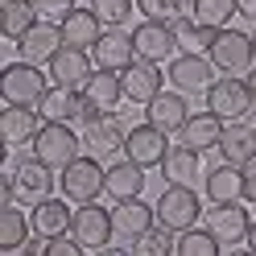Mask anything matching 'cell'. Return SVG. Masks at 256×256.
Instances as JSON below:
<instances>
[{
    "instance_id": "obj_12",
    "label": "cell",
    "mask_w": 256,
    "mask_h": 256,
    "mask_svg": "<svg viewBox=\"0 0 256 256\" xmlns=\"http://www.w3.org/2000/svg\"><path fill=\"white\" fill-rule=\"evenodd\" d=\"M46 70H50V83L83 91V83L95 74V58H91V50H83V46H62V50L46 62Z\"/></svg>"
},
{
    "instance_id": "obj_17",
    "label": "cell",
    "mask_w": 256,
    "mask_h": 256,
    "mask_svg": "<svg viewBox=\"0 0 256 256\" xmlns=\"http://www.w3.org/2000/svg\"><path fill=\"white\" fill-rule=\"evenodd\" d=\"M120 83H124V100L128 104H153L157 95L166 91V74L157 70V62H145V58H136L128 70H120Z\"/></svg>"
},
{
    "instance_id": "obj_24",
    "label": "cell",
    "mask_w": 256,
    "mask_h": 256,
    "mask_svg": "<svg viewBox=\"0 0 256 256\" xmlns=\"http://www.w3.org/2000/svg\"><path fill=\"white\" fill-rule=\"evenodd\" d=\"M223 128H228V120L223 116H215L211 108L206 112H198V116H190L186 124H182V145H190V149H198V153H206V149H219V140H223Z\"/></svg>"
},
{
    "instance_id": "obj_21",
    "label": "cell",
    "mask_w": 256,
    "mask_h": 256,
    "mask_svg": "<svg viewBox=\"0 0 256 256\" xmlns=\"http://www.w3.org/2000/svg\"><path fill=\"white\" fill-rule=\"evenodd\" d=\"M91 58H95V66H100V70H128L136 62L132 34H120V29L100 34V42L91 46Z\"/></svg>"
},
{
    "instance_id": "obj_19",
    "label": "cell",
    "mask_w": 256,
    "mask_h": 256,
    "mask_svg": "<svg viewBox=\"0 0 256 256\" xmlns=\"http://www.w3.org/2000/svg\"><path fill=\"white\" fill-rule=\"evenodd\" d=\"M112 228H116V236L124 244H132V240H140L149 228H157V206L140 202V198H120L112 206Z\"/></svg>"
},
{
    "instance_id": "obj_18",
    "label": "cell",
    "mask_w": 256,
    "mask_h": 256,
    "mask_svg": "<svg viewBox=\"0 0 256 256\" xmlns=\"http://www.w3.org/2000/svg\"><path fill=\"white\" fill-rule=\"evenodd\" d=\"M42 116L38 108L29 104H8L0 112V136H4V149H21V145H34V136L42 132Z\"/></svg>"
},
{
    "instance_id": "obj_42",
    "label": "cell",
    "mask_w": 256,
    "mask_h": 256,
    "mask_svg": "<svg viewBox=\"0 0 256 256\" xmlns=\"http://www.w3.org/2000/svg\"><path fill=\"white\" fill-rule=\"evenodd\" d=\"M46 244H50V236H38V240H29V244H25L21 252H29V256H42V252H46Z\"/></svg>"
},
{
    "instance_id": "obj_45",
    "label": "cell",
    "mask_w": 256,
    "mask_h": 256,
    "mask_svg": "<svg viewBox=\"0 0 256 256\" xmlns=\"http://www.w3.org/2000/svg\"><path fill=\"white\" fill-rule=\"evenodd\" d=\"M252 46H256V34H252Z\"/></svg>"
},
{
    "instance_id": "obj_39",
    "label": "cell",
    "mask_w": 256,
    "mask_h": 256,
    "mask_svg": "<svg viewBox=\"0 0 256 256\" xmlns=\"http://www.w3.org/2000/svg\"><path fill=\"white\" fill-rule=\"evenodd\" d=\"M87 248L78 244V240L70 232H62V236H50V244H46V256H83Z\"/></svg>"
},
{
    "instance_id": "obj_7",
    "label": "cell",
    "mask_w": 256,
    "mask_h": 256,
    "mask_svg": "<svg viewBox=\"0 0 256 256\" xmlns=\"http://www.w3.org/2000/svg\"><path fill=\"white\" fill-rule=\"evenodd\" d=\"M206 108H211L215 116H223L228 124H232V120H244L248 112L256 108L248 78H240V74H223V78H215V83L206 87Z\"/></svg>"
},
{
    "instance_id": "obj_31",
    "label": "cell",
    "mask_w": 256,
    "mask_h": 256,
    "mask_svg": "<svg viewBox=\"0 0 256 256\" xmlns=\"http://www.w3.org/2000/svg\"><path fill=\"white\" fill-rule=\"evenodd\" d=\"M38 21H42V12H38L34 0H8V4H4V17H0V29H4L8 42H21Z\"/></svg>"
},
{
    "instance_id": "obj_44",
    "label": "cell",
    "mask_w": 256,
    "mask_h": 256,
    "mask_svg": "<svg viewBox=\"0 0 256 256\" xmlns=\"http://www.w3.org/2000/svg\"><path fill=\"white\" fill-rule=\"evenodd\" d=\"M248 87H252V100H256V66L248 70Z\"/></svg>"
},
{
    "instance_id": "obj_6",
    "label": "cell",
    "mask_w": 256,
    "mask_h": 256,
    "mask_svg": "<svg viewBox=\"0 0 256 256\" xmlns=\"http://www.w3.org/2000/svg\"><path fill=\"white\" fill-rule=\"evenodd\" d=\"M211 62H215V70H223V74L252 70V66H256V46H252V34L223 25L219 34H215V42H211Z\"/></svg>"
},
{
    "instance_id": "obj_10",
    "label": "cell",
    "mask_w": 256,
    "mask_h": 256,
    "mask_svg": "<svg viewBox=\"0 0 256 256\" xmlns=\"http://www.w3.org/2000/svg\"><path fill=\"white\" fill-rule=\"evenodd\" d=\"M124 140H128V128L120 120V112H100V116H91L83 124V145H87V153L100 157V162L124 153Z\"/></svg>"
},
{
    "instance_id": "obj_33",
    "label": "cell",
    "mask_w": 256,
    "mask_h": 256,
    "mask_svg": "<svg viewBox=\"0 0 256 256\" xmlns=\"http://www.w3.org/2000/svg\"><path fill=\"white\" fill-rule=\"evenodd\" d=\"M174 252H178V256H219L223 244L215 240V232L206 228V223H202V228L194 223V228L178 232V240H174Z\"/></svg>"
},
{
    "instance_id": "obj_5",
    "label": "cell",
    "mask_w": 256,
    "mask_h": 256,
    "mask_svg": "<svg viewBox=\"0 0 256 256\" xmlns=\"http://www.w3.org/2000/svg\"><path fill=\"white\" fill-rule=\"evenodd\" d=\"M78 149H83V132H74V124H42V132L34 136V157L46 162L50 170H66Z\"/></svg>"
},
{
    "instance_id": "obj_40",
    "label": "cell",
    "mask_w": 256,
    "mask_h": 256,
    "mask_svg": "<svg viewBox=\"0 0 256 256\" xmlns=\"http://www.w3.org/2000/svg\"><path fill=\"white\" fill-rule=\"evenodd\" d=\"M244 202H256V162L244 166Z\"/></svg>"
},
{
    "instance_id": "obj_41",
    "label": "cell",
    "mask_w": 256,
    "mask_h": 256,
    "mask_svg": "<svg viewBox=\"0 0 256 256\" xmlns=\"http://www.w3.org/2000/svg\"><path fill=\"white\" fill-rule=\"evenodd\" d=\"M236 8H240V17H244V21L256 25V0H236Z\"/></svg>"
},
{
    "instance_id": "obj_20",
    "label": "cell",
    "mask_w": 256,
    "mask_h": 256,
    "mask_svg": "<svg viewBox=\"0 0 256 256\" xmlns=\"http://www.w3.org/2000/svg\"><path fill=\"white\" fill-rule=\"evenodd\" d=\"M62 46H66V38H62V25L58 21H38L29 34L17 42V54L29 58V62H38V66H46Z\"/></svg>"
},
{
    "instance_id": "obj_16",
    "label": "cell",
    "mask_w": 256,
    "mask_h": 256,
    "mask_svg": "<svg viewBox=\"0 0 256 256\" xmlns=\"http://www.w3.org/2000/svg\"><path fill=\"white\" fill-rule=\"evenodd\" d=\"M166 74H170V83L178 91H186V95L202 91L206 95V87L215 83V62H211V54H178Z\"/></svg>"
},
{
    "instance_id": "obj_23",
    "label": "cell",
    "mask_w": 256,
    "mask_h": 256,
    "mask_svg": "<svg viewBox=\"0 0 256 256\" xmlns=\"http://www.w3.org/2000/svg\"><path fill=\"white\" fill-rule=\"evenodd\" d=\"M140 190H145V166H136L132 157H124V162H112V166H108L104 194H108L112 202H120V198H140Z\"/></svg>"
},
{
    "instance_id": "obj_28",
    "label": "cell",
    "mask_w": 256,
    "mask_h": 256,
    "mask_svg": "<svg viewBox=\"0 0 256 256\" xmlns=\"http://www.w3.org/2000/svg\"><path fill=\"white\" fill-rule=\"evenodd\" d=\"M104 34V21H100V12H95L91 4L87 8H74L66 21H62V38H66V46H83V50H91L95 42H100Z\"/></svg>"
},
{
    "instance_id": "obj_2",
    "label": "cell",
    "mask_w": 256,
    "mask_h": 256,
    "mask_svg": "<svg viewBox=\"0 0 256 256\" xmlns=\"http://www.w3.org/2000/svg\"><path fill=\"white\" fill-rule=\"evenodd\" d=\"M104 182H108V166H104L95 153H78L66 170H58V190H62L70 202L100 198V194H104Z\"/></svg>"
},
{
    "instance_id": "obj_15",
    "label": "cell",
    "mask_w": 256,
    "mask_h": 256,
    "mask_svg": "<svg viewBox=\"0 0 256 256\" xmlns=\"http://www.w3.org/2000/svg\"><path fill=\"white\" fill-rule=\"evenodd\" d=\"M83 100H87V116H83V124H87L91 116H100V112H120V104H124L120 70H100V66H95V74L83 83Z\"/></svg>"
},
{
    "instance_id": "obj_36",
    "label": "cell",
    "mask_w": 256,
    "mask_h": 256,
    "mask_svg": "<svg viewBox=\"0 0 256 256\" xmlns=\"http://www.w3.org/2000/svg\"><path fill=\"white\" fill-rule=\"evenodd\" d=\"M132 252H136V256H170V252H174L170 228H162V223H157V228H149L140 240H132Z\"/></svg>"
},
{
    "instance_id": "obj_9",
    "label": "cell",
    "mask_w": 256,
    "mask_h": 256,
    "mask_svg": "<svg viewBox=\"0 0 256 256\" xmlns=\"http://www.w3.org/2000/svg\"><path fill=\"white\" fill-rule=\"evenodd\" d=\"M206 228L215 232V240L223 244V252H232V248H240V244H248L252 219H248L244 198H240V202H211V211H206Z\"/></svg>"
},
{
    "instance_id": "obj_4",
    "label": "cell",
    "mask_w": 256,
    "mask_h": 256,
    "mask_svg": "<svg viewBox=\"0 0 256 256\" xmlns=\"http://www.w3.org/2000/svg\"><path fill=\"white\" fill-rule=\"evenodd\" d=\"M153 206H157V223H162V228H170L174 236L186 232V228H194L198 215H202L198 190H194V186H186V182H166L162 198H157Z\"/></svg>"
},
{
    "instance_id": "obj_35",
    "label": "cell",
    "mask_w": 256,
    "mask_h": 256,
    "mask_svg": "<svg viewBox=\"0 0 256 256\" xmlns=\"http://www.w3.org/2000/svg\"><path fill=\"white\" fill-rule=\"evenodd\" d=\"M145 21H178L190 12V0H136Z\"/></svg>"
},
{
    "instance_id": "obj_29",
    "label": "cell",
    "mask_w": 256,
    "mask_h": 256,
    "mask_svg": "<svg viewBox=\"0 0 256 256\" xmlns=\"http://www.w3.org/2000/svg\"><path fill=\"white\" fill-rule=\"evenodd\" d=\"M198 170H202V153H198V149H190V145H170L166 162H162L166 182H186V186H194V182H198Z\"/></svg>"
},
{
    "instance_id": "obj_25",
    "label": "cell",
    "mask_w": 256,
    "mask_h": 256,
    "mask_svg": "<svg viewBox=\"0 0 256 256\" xmlns=\"http://www.w3.org/2000/svg\"><path fill=\"white\" fill-rule=\"evenodd\" d=\"M29 223H34V236H62L70 232L74 223V211H70V198H42L34 206V215H29Z\"/></svg>"
},
{
    "instance_id": "obj_43",
    "label": "cell",
    "mask_w": 256,
    "mask_h": 256,
    "mask_svg": "<svg viewBox=\"0 0 256 256\" xmlns=\"http://www.w3.org/2000/svg\"><path fill=\"white\" fill-rule=\"evenodd\" d=\"M248 252L256 256V219H252V232H248Z\"/></svg>"
},
{
    "instance_id": "obj_27",
    "label": "cell",
    "mask_w": 256,
    "mask_h": 256,
    "mask_svg": "<svg viewBox=\"0 0 256 256\" xmlns=\"http://www.w3.org/2000/svg\"><path fill=\"white\" fill-rule=\"evenodd\" d=\"M219 153H223V162H232V166H248V162H256V128H244L240 120H232L228 128H223Z\"/></svg>"
},
{
    "instance_id": "obj_1",
    "label": "cell",
    "mask_w": 256,
    "mask_h": 256,
    "mask_svg": "<svg viewBox=\"0 0 256 256\" xmlns=\"http://www.w3.org/2000/svg\"><path fill=\"white\" fill-rule=\"evenodd\" d=\"M50 190H54V170L38 162V157H29V162H21L12 174H4V182H0V194H4V206L8 202H21V206H34L42 198H50Z\"/></svg>"
},
{
    "instance_id": "obj_22",
    "label": "cell",
    "mask_w": 256,
    "mask_h": 256,
    "mask_svg": "<svg viewBox=\"0 0 256 256\" xmlns=\"http://www.w3.org/2000/svg\"><path fill=\"white\" fill-rule=\"evenodd\" d=\"M145 120L157 124V128H162V132H170V136H174V132H182V124L190 120L186 91H178V87H174V91H162L153 104H145Z\"/></svg>"
},
{
    "instance_id": "obj_32",
    "label": "cell",
    "mask_w": 256,
    "mask_h": 256,
    "mask_svg": "<svg viewBox=\"0 0 256 256\" xmlns=\"http://www.w3.org/2000/svg\"><path fill=\"white\" fill-rule=\"evenodd\" d=\"M174 34H178V50H182V54H211V42H215L219 29L198 25V21L186 12V17L174 21Z\"/></svg>"
},
{
    "instance_id": "obj_8",
    "label": "cell",
    "mask_w": 256,
    "mask_h": 256,
    "mask_svg": "<svg viewBox=\"0 0 256 256\" xmlns=\"http://www.w3.org/2000/svg\"><path fill=\"white\" fill-rule=\"evenodd\" d=\"M70 236L83 244L87 252H104L112 240H116V228H112V211L100 202H78L74 206V223H70Z\"/></svg>"
},
{
    "instance_id": "obj_38",
    "label": "cell",
    "mask_w": 256,
    "mask_h": 256,
    "mask_svg": "<svg viewBox=\"0 0 256 256\" xmlns=\"http://www.w3.org/2000/svg\"><path fill=\"white\" fill-rule=\"evenodd\" d=\"M34 4H38V12H42V21H58V25L78 8L74 0H34Z\"/></svg>"
},
{
    "instance_id": "obj_11",
    "label": "cell",
    "mask_w": 256,
    "mask_h": 256,
    "mask_svg": "<svg viewBox=\"0 0 256 256\" xmlns=\"http://www.w3.org/2000/svg\"><path fill=\"white\" fill-rule=\"evenodd\" d=\"M166 153H170V132H162L157 124H149V120H145V124L128 128L124 157H132L136 166H145V170H162Z\"/></svg>"
},
{
    "instance_id": "obj_26",
    "label": "cell",
    "mask_w": 256,
    "mask_h": 256,
    "mask_svg": "<svg viewBox=\"0 0 256 256\" xmlns=\"http://www.w3.org/2000/svg\"><path fill=\"white\" fill-rule=\"evenodd\" d=\"M206 202H240L244 198V166L223 162L215 170H206Z\"/></svg>"
},
{
    "instance_id": "obj_47",
    "label": "cell",
    "mask_w": 256,
    "mask_h": 256,
    "mask_svg": "<svg viewBox=\"0 0 256 256\" xmlns=\"http://www.w3.org/2000/svg\"><path fill=\"white\" fill-rule=\"evenodd\" d=\"M252 128H256V124H252Z\"/></svg>"
},
{
    "instance_id": "obj_46",
    "label": "cell",
    "mask_w": 256,
    "mask_h": 256,
    "mask_svg": "<svg viewBox=\"0 0 256 256\" xmlns=\"http://www.w3.org/2000/svg\"><path fill=\"white\" fill-rule=\"evenodd\" d=\"M0 4H8V0H0Z\"/></svg>"
},
{
    "instance_id": "obj_37",
    "label": "cell",
    "mask_w": 256,
    "mask_h": 256,
    "mask_svg": "<svg viewBox=\"0 0 256 256\" xmlns=\"http://www.w3.org/2000/svg\"><path fill=\"white\" fill-rule=\"evenodd\" d=\"M91 8L100 12V21H104L108 29H120L128 17H132L136 0H91Z\"/></svg>"
},
{
    "instance_id": "obj_30",
    "label": "cell",
    "mask_w": 256,
    "mask_h": 256,
    "mask_svg": "<svg viewBox=\"0 0 256 256\" xmlns=\"http://www.w3.org/2000/svg\"><path fill=\"white\" fill-rule=\"evenodd\" d=\"M29 232H34V223H29V215L21 211V202H8L4 215H0V248L4 252H21L29 244Z\"/></svg>"
},
{
    "instance_id": "obj_13",
    "label": "cell",
    "mask_w": 256,
    "mask_h": 256,
    "mask_svg": "<svg viewBox=\"0 0 256 256\" xmlns=\"http://www.w3.org/2000/svg\"><path fill=\"white\" fill-rule=\"evenodd\" d=\"M38 116L50 120V124H83L87 100H83V91H78V87H58V83H50V91H46L42 104H38Z\"/></svg>"
},
{
    "instance_id": "obj_34",
    "label": "cell",
    "mask_w": 256,
    "mask_h": 256,
    "mask_svg": "<svg viewBox=\"0 0 256 256\" xmlns=\"http://www.w3.org/2000/svg\"><path fill=\"white\" fill-rule=\"evenodd\" d=\"M236 12H240L236 0H190V17H194L198 25H211V29L232 25Z\"/></svg>"
},
{
    "instance_id": "obj_3",
    "label": "cell",
    "mask_w": 256,
    "mask_h": 256,
    "mask_svg": "<svg viewBox=\"0 0 256 256\" xmlns=\"http://www.w3.org/2000/svg\"><path fill=\"white\" fill-rule=\"evenodd\" d=\"M46 91H50V70H42L38 62H29V58L8 62L4 74H0V95H4L8 104H29V108H38Z\"/></svg>"
},
{
    "instance_id": "obj_14",
    "label": "cell",
    "mask_w": 256,
    "mask_h": 256,
    "mask_svg": "<svg viewBox=\"0 0 256 256\" xmlns=\"http://www.w3.org/2000/svg\"><path fill=\"white\" fill-rule=\"evenodd\" d=\"M132 46H136V58L145 62H166L178 50V34H174V21H140L132 29Z\"/></svg>"
}]
</instances>
